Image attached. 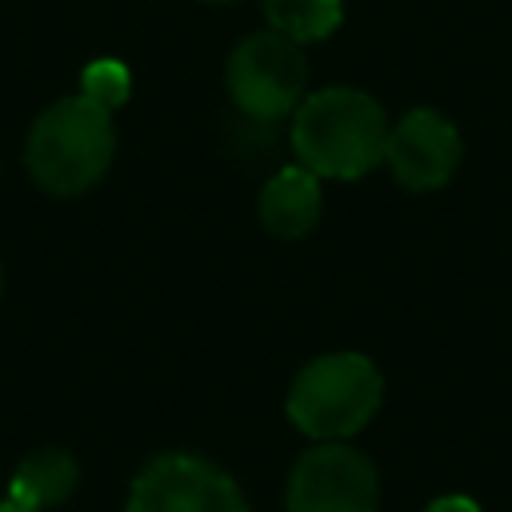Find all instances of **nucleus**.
<instances>
[{"mask_svg": "<svg viewBox=\"0 0 512 512\" xmlns=\"http://www.w3.org/2000/svg\"><path fill=\"white\" fill-rule=\"evenodd\" d=\"M388 116L364 88L332 84L296 104L292 148L300 164L328 180H360L384 160Z\"/></svg>", "mask_w": 512, "mask_h": 512, "instance_id": "nucleus-1", "label": "nucleus"}, {"mask_svg": "<svg viewBox=\"0 0 512 512\" xmlns=\"http://www.w3.org/2000/svg\"><path fill=\"white\" fill-rule=\"evenodd\" d=\"M116 152L112 112L88 96H64L48 104L28 132V172L52 196H80L104 180Z\"/></svg>", "mask_w": 512, "mask_h": 512, "instance_id": "nucleus-2", "label": "nucleus"}, {"mask_svg": "<svg viewBox=\"0 0 512 512\" xmlns=\"http://www.w3.org/2000/svg\"><path fill=\"white\" fill-rule=\"evenodd\" d=\"M384 380L364 352H324L288 388V420L312 440H348L380 408Z\"/></svg>", "mask_w": 512, "mask_h": 512, "instance_id": "nucleus-3", "label": "nucleus"}, {"mask_svg": "<svg viewBox=\"0 0 512 512\" xmlns=\"http://www.w3.org/2000/svg\"><path fill=\"white\" fill-rule=\"evenodd\" d=\"M228 96L232 104L256 120L272 124L288 112H296L304 84H308V60L296 40L280 32H252L244 36L228 56Z\"/></svg>", "mask_w": 512, "mask_h": 512, "instance_id": "nucleus-4", "label": "nucleus"}, {"mask_svg": "<svg viewBox=\"0 0 512 512\" xmlns=\"http://www.w3.org/2000/svg\"><path fill=\"white\" fill-rule=\"evenodd\" d=\"M124 512H248L240 484L196 452L152 456L132 488Z\"/></svg>", "mask_w": 512, "mask_h": 512, "instance_id": "nucleus-5", "label": "nucleus"}, {"mask_svg": "<svg viewBox=\"0 0 512 512\" xmlns=\"http://www.w3.org/2000/svg\"><path fill=\"white\" fill-rule=\"evenodd\" d=\"M288 512H380V476L376 464L344 444L316 440L288 476Z\"/></svg>", "mask_w": 512, "mask_h": 512, "instance_id": "nucleus-6", "label": "nucleus"}, {"mask_svg": "<svg viewBox=\"0 0 512 512\" xmlns=\"http://www.w3.org/2000/svg\"><path fill=\"white\" fill-rule=\"evenodd\" d=\"M460 156H464V140L456 124L436 108H412L388 128L384 164L392 168L396 184L412 192L444 188L456 176Z\"/></svg>", "mask_w": 512, "mask_h": 512, "instance_id": "nucleus-7", "label": "nucleus"}, {"mask_svg": "<svg viewBox=\"0 0 512 512\" xmlns=\"http://www.w3.org/2000/svg\"><path fill=\"white\" fill-rule=\"evenodd\" d=\"M320 212H324L320 176L308 172L304 164L280 168L260 188V224L280 240H304L320 224Z\"/></svg>", "mask_w": 512, "mask_h": 512, "instance_id": "nucleus-8", "label": "nucleus"}, {"mask_svg": "<svg viewBox=\"0 0 512 512\" xmlns=\"http://www.w3.org/2000/svg\"><path fill=\"white\" fill-rule=\"evenodd\" d=\"M76 484H80V464H76L72 452L36 448L16 464V472L8 480V500L24 504V508H36V512H48L56 504H68Z\"/></svg>", "mask_w": 512, "mask_h": 512, "instance_id": "nucleus-9", "label": "nucleus"}, {"mask_svg": "<svg viewBox=\"0 0 512 512\" xmlns=\"http://www.w3.org/2000/svg\"><path fill=\"white\" fill-rule=\"evenodd\" d=\"M264 16L272 32L296 44H316L340 28L344 0H264Z\"/></svg>", "mask_w": 512, "mask_h": 512, "instance_id": "nucleus-10", "label": "nucleus"}, {"mask_svg": "<svg viewBox=\"0 0 512 512\" xmlns=\"http://www.w3.org/2000/svg\"><path fill=\"white\" fill-rule=\"evenodd\" d=\"M132 92V76L120 60H92L84 72H80V96H88L92 104L116 112Z\"/></svg>", "mask_w": 512, "mask_h": 512, "instance_id": "nucleus-11", "label": "nucleus"}, {"mask_svg": "<svg viewBox=\"0 0 512 512\" xmlns=\"http://www.w3.org/2000/svg\"><path fill=\"white\" fill-rule=\"evenodd\" d=\"M424 512H484V508L472 496H464V492H444L432 504H424Z\"/></svg>", "mask_w": 512, "mask_h": 512, "instance_id": "nucleus-12", "label": "nucleus"}, {"mask_svg": "<svg viewBox=\"0 0 512 512\" xmlns=\"http://www.w3.org/2000/svg\"><path fill=\"white\" fill-rule=\"evenodd\" d=\"M0 512H36V508H24V504H16V500H0Z\"/></svg>", "mask_w": 512, "mask_h": 512, "instance_id": "nucleus-13", "label": "nucleus"}, {"mask_svg": "<svg viewBox=\"0 0 512 512\" xmlns=\"http://www.w3.org/2000/svg\"><path fill=\"white\" fill-rule=\"evenodd\" d=\"M204 4H232V0H204Z\"/></svg>", "mask_w": 512, "mask_h": 512, "instance_id": "nucleus-14", "label": "nucleus"}, {"mask_svg": "<svg viewBox=\"0 0 512 512\" xmlns=\"http://www.w3.org/2000/svg\"><path fill=\"white\" fill-rule=\"evenodd\" d=\"M0 288H4V268H0Z\"/></svg>", "mask_w": 512, "mask_h": 512, "instance_id": "nucleus-15", "label": "nucleus"}]
</instances>
